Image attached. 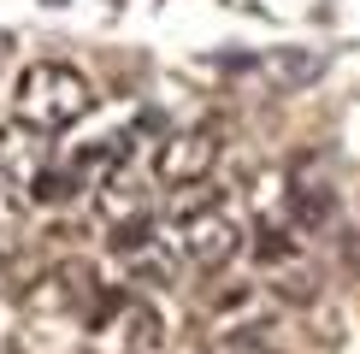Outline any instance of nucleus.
<instances>
[{
	"mask_svg": "<svg viewBox=\"0 0 360 354\" xmlns=\"http://www.w3.org/2000/svg\"><path fill=\"white\" fill-rule=\"evenodd\" d=\"M219 159V130L201 124V130H184V136H166L154 154V177L166 189H189V183H207V171H213Z\"/></svg>",
	"mask_w": 360,
	"mask_h": 354,
	"instance_id": "nucleus-3",
	"label": "nucleus"
},
{
	"mask_svg": "<svg viewBox=\"0 0 360 354\" xmlns=\"http://www.w3.org/2000/svg\"><path fill=\"white\" fill-rule=\"evenodd\" d=\"M207 354H272V319L231 324L224 336H213V343H207Z\"/></svg>",
	"mask_w": 360,
	"mask_h": 354,
	"instance_id": "nucleus-7",
	"label": "nucleus"
},
{
	"mask_svg": "<svg viewBox=\"0 0 360 354\" xmlns=\"http://www.w3.org/2000/svg\"><path fill=\"white\" fill-rule=\"evenodd\" d=\"M48 171V142H41V130H30V124H0V177H6L12 189H36V177Z\"/></svg>",
	"mask_w": 360,
	"mask_h": 354,
	"instance_id": "nucleus-4",
	"label": "nucleus"
},
{
	"mask_svg": "<svg viewBox=\"0 0 360 354\" xmlns=\"http://www.w3.org/2000/svg\"><path fill=\"white\" fill-rule=\"evenodd\" d=\"M290 218H295V230H325L337 218V195L325 183H295L290 189Z\"/></svg>",
	"mask_w": 360,
	"mask_h": 354,
	"instance_id": "nucleus-6",
	"label": "nucleus"
},
{
	"mask_svg": "<svg viewBox=\"0 0 360 354\" xmlns=\"http://www.w3.org/2000/svg\"><path fill=\"white\" fill-rule=\"evenodd\" d=\"M118 336H124L130 354H160L166 348V319H160V307L148 295L124 289V301H118Z\"/></svg>",
	"mask_w": 360,
	"mask_h": 354,
	"instance_id": "nucleus-5",
	"label": "nucleus"
},
{
	"mask_svg": "<svg viewBox=\"0 0 360 354\" xmlns=\"http://www.w3.org/2000/svg\"><path fill=\"white\" fill-rule=\"evenodd\" d=\"M89 107H95V88H89V77L77 65H65V59H30L18 71V83H12V112H18V124L41 130V136L71 130Z\"/></svg>",
	"mask_w": 360,
	"mask_h": 354,
	"instance_id": "nucleus-1",
	"label": "nucleus"
},
{
	"mask_svg": "<svg viewBox=\"0 0 360 354\" xmlns=\"http://www.w3.org/2000/svg\"><path fill=\"white\" fill-rule=\"evenodd\" d=\"M177 248H184V260L195 272H224V266L243 254V225H236L224 206H213V213L177 225Z\"/></svg>",
	"mask_w": 360,
	"mask_h": 354,
	"instance_id": "nucleus-2",
	"label": "nucleus"
},
{
	"mask_svg": "<svg viewBox=\"0 0 360 354\" xmlns=\"http://www.w3.org/2000/svg\"><path fill=\"white\" fill-rule=\"evenodd\" d=\"M254 260L260 266H295L302 260V242L290 236V225H272V218H266V225L254 230Z\"/></svg>",
	"mask_w": 360,
	"mask_h": 354,
	"instance_id": "nucleus-8",
	"label": "nucleus"
}]
</instances>
